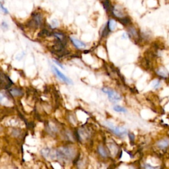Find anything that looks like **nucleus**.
Listing matches in <instances>:
<instances>
[{
    "label": "nucleus",
    "mask_w": 169,
    "mask_h": 169,
    "mask_svg": "<svg viewBox=\"0 0 169 169\" xmlns=\"http://www.w3.org/2000/svg\"><path fill=\"white\" fill-rule=\"evenodd\" d=\"M56 152V157L62 161H70L75 155V151L71 147H61Z\"/></svg>",
    "instance_id": "nucleus-1"
},
{
    "label": "nucleus",
    "mask_w": 169,
    "mask_h": 169,
    "mask_svg": "<svg viewBox=\"0 0 169 169\" xmlns=\"http://www.w3.org/2000/svg\"><path fill=\"white\" fill-rule=\"evenodd\" d=\"M105 126L108 128V129L112 131L114 134L118 135V136H124V135H126L128 133L127 129H126V128L116 126L110 122H106Z\"/></svg>",
    "instance_id": "nucleus-2"
},
{
    "label": "nucleus",
    "mask_w": 169,
    "mask_h": 169,
    "mask_svg": "<svg viewBox=\"0 0 169 169\" xmlns=\"http://www.w3.org/2000/svg\"><path fill=\"white\" fill-rule=\"evenodd\" d=\"M43 24V17L39 13H35L32 15V20L28 23L27 25L32 28H37Z\"/></svg>",
    "instance_id": "nucleus-3"
},
{
    "label": "nucleus",
    "mask_w": 169,
    "mask_h": 169,
    "mask_svg": "<svg viewBox=\"0 0 169 169\" xmlns=\"http://www.w3.org/2000/svg\"><path fill=\"white\" fill-rule=\"evenodd\" d=\"M102 92L108 95V98L112 102H118L122 100V97L113 89H109L107 87H104L102 89Z\"/></svg>",
    "instance_id": "nucleus-4"
},
{
    "label": "nucleus",
    "mask_w": 169,
    "mask_h": 169,
    "mask_svg": "<svg viewBox=\"0 0 169 169\" xmlns=\"http://www.w3.org/2000/svg\"><path fill=\"white\" fill-rule=\"evenodd\" d=\"M52 69H53V71H54L55 74L57 75V77L59 79H60L61 81H63L64 82L68 83V84H69V85L73 84V81H71V79H70L69 78H68V77L66 76L65 75H64L63 73L61 72L56 67H55V66L53 65L52 66Z\"/></svg>",
    "instance_id": "nucleus-5"
},
{
    "label": "nucleus",
    "mask_w": 169,
    "mask_h": 169,
    "mask_svg": "<svg viewBox=\"0 0 169 169\" xmlns=\"http://www.w3.org/2000/svg\"><path fill=\"white\" fill-rule=\"evenodd\" d=\"M42 155L46 159H54L56 157V152H54L52 149L45 148L42 150Z\"/></svg>",
    "instance_id": "nucleus-6"
},
{
    "label": "nucleus",
    "mask_w": 169,
    "mask_h": 169,
    "mask_svg": "<svg viewBox=\"0 0 169 169\" xmlns=\"http://www.w3.org/2000/svg\"><path fill=\"white\" fill-rule=\"evenodd\" d=\"M112 13L116 17L122 19L124 17V12L120 7H114L112 9Z\"/></svg>",
    "instance_id": "nucleus-7"
},
{
    "label": "nucleus",
    "mask_w": 169,
    "mask_h": 169,
    "mask_svg": "<svg viewBox=\"0 0 169 169\" xmlns=\"http://www.w3.org/2000/svg\"><path fill=\"white\" fill-rule=\"evenodd\" d=\"M53 35L55 37H56L57 41L63 43L64 45H65L67 40H66V37L64 33H62L61 32H54L53 33Z\"/></svg>",
    "instance_id": "nucleus-8"
},
{
    "label": "nucleus",
    "mask_w": 169,
    "mask_h": 169,
    "mask_svg": "<svg viewBox=\"0 0 169 169\" xmlns=\"http://www.w3.org/2000/svg\"><path fill=\"white\" fill-rule=\"evenodd\" d=\"M70 40H71L73 45H74L78 49H83L87 46V45L84 42H83L82 41H80V40L76 39L75 38L71 37Z\"/></svg>",
    "instance_id": "nucleus-9"
},
{
    "label": "nucleus",
    "mask_w": 169,
    "mask_h": 169,
    "mask_svg": "<svg viewBox=\"0 0 169 169\" xmlns=\"http://www.w3.org/2000/svg\"><path fill=\"white\" fill-rule=\"evenodd\" d=\"M157 145L161 149H166L169 146V139L164 138L163 139H161V140L157 142Z\"/></svg>",
    "instance_id": "nucleus-10"
},
{
    "label": "nucleus",
    "mask_w": 169,
    "mask_h": 169,
    "mask_svg": "<svg viewBox=\"0 0 169 169\" xmlns=\"http://www.w3.org/2000/svg\"><path fill=\"white\" fill-rule=\"evenodd\" d=\"M157 73L161 77L163 78H167L168 75V73L167 71V69L164 68H160L157 70Z\"/></svg>",
    "instance_id": "nucleus-11"
},
{
    "label": "nucleus",
    "mask_w": 169,
    "mask_h": 169,
    "mask_svg": "<svg viewBox=\"0 0 169 169\" xmlns=\"http://www.w3.org/2000/svg\"><path fill=\"white\" fill-rule=\"evenodd\" d=\"M107 26H108V29L111 32L114 31V29H115L116 26V21L114 19H110L108 22V23H107Z\"/></svg>",
    "instance_id": "nucleus-12"
},
{
    "label": "nucleus",
    "mask_w": 169,
    "mask_h": 169,
    "mask_svg": "<svg viewBox=\"0 0 169 169\" xmlns=\"http://www.w3.org/2000/svg\"><path fill=\"white\" fill-rule=\"evenodd\" d=\"M128 34H129L130 36H131V37H133L134 38H137L138 36L136 29L133 27H131L128 29Z\"/></svg>",
    "instance_id": "nucleus-13"
},
{
    "label": "nucleus",
    "mask_w": 169,
    "mask_h": 169,
    "mask_svg": "<svg viewBox=\"0 0 169 169\" xmlns=\"http://www.w3.org/2000/svg\"><path fill=\"white\" fill-rule=\"evenodd\" d=\"M113 110L116 112H120V113H126L127 112L126 108H125L123 106H121L120 105H116L113 107Z\"/></svg>",
    "instance_id": "nucleus-14"
},
{
    "label": "nucleus",
    "mask_w": 169,
    "mask_h": 169,
    "mask_svg": "<svg viewBox=\"0 0 169 169\" xmlns=\"http://www.w3.org/2000/svg\"><path fill=\"white\" fill-rule=\"evenodd\" d=\"M11 93H12L13 96H20L22 94V91L18 89H12L10 90Z\"/></svg>",
    "instance_id": "nucleus-15"
},
{
    "label": "nucleus",
    "mask_w": 169,
    "mask_h": 169,
    "mask_svg": "<svg viewBox=\"0 0 169 169\" xmlns=\"http://www.w3.org/2000/svg\"><path fill=\"white\" fill-rule=\"evenodd\" d=\"M98 151H99V153H100L102 157H107V152H106V151L102 146L98 147Z\"/></svg>",
    "instance_id": "nucleus-16"
},
{
    "label": "nucleus",
    "mask_w": 169,
    "mask_h": 169,
    "mask_svg": "<svg viewBox=\"0 0 169 169\" xmlns=\"http://www.w3.org/2000/svg\"><path fill=\"white\" fill-rule=\"evenodd\" d=\"M151 85H152V87L154 89H158V88L160 87L161 82L159 81V80H157V79L154 80L152 82V83H151Z\"/></svg>",
    "instance_id": "nucleus-17"
},
{
    "label": "nucleus",
    "mask_w": 169,
    "mask_h": 169,
    "mask_svg": "<svg viewBox=\"0 0 169 169\" xmlns=\"http://www.w3.org/2000/svg\"><path fill=\"white\" fill-rule=\"evenodd\" d=\"M120 22L124 25H128L130 23V19L127 17H124L122 19H120Z\"/></svg>",
    "instance_id": "nucleus-18"
},
{
    "label": "nucleus",
    "mask_w": 169,
    "mask_h": 169,
    "mask_svg": "<svg viewBox=\"0 0 169 169\" xmlns=\"http://www.w3.org/2000/svg\"><path fill=\"white\" fill-rule=\"evenodd\" d=\"M109 32H111V31H110L108 26L106 25V26L104 27V28L103 29V31H102V37H105V36H107L108 34L109 33Z\"/></svg>",
    "instance_id": "nucleus-19"
},
{
    "label": "nucleus",
    "mask_w": 169,
    "mask_h": 169,
    "mask_svg": "<svg viewBox=\"0 0 169 169\" xmlns=\"http://www.w3.org/2000/svg\"><path fill=\"white\" fill-rule=\"evenodd\" d=\"M145 169H161L160 167L159 166H152L149 164H145L144 166Z\"/></svg>",
    "instance_id": "nucleus-20"
},
{
    "label": "nucleus",
    "mask_w": 169,
    "mask_h": 169,
    "mask_svg": "<svg viewBox=\"0 0 169 169\" xmlns=\"http://www.w3.org/2000/svg\"><path fill=\"white\" fill-rule=\"evenodd\" d=\"M1 8H2V12L4 13L5 14H8L9 13V12H8V11H7V9H6V8H5L4 7H3V4L2 3L1 4Z\"/></svg>",
    "instance_id": "nucleus-21"
},
{
    "label": "nucleus",
    "mask_w": 169,
    "mask_h": 169,
    "mask_svg": "<svg viewBox=\"0 0 169 169\" xmlns=\"http://www.w3.org/2000/svg\"><path fill=\"white\" fill-rule=\"evenodd\" d=\"M52 27L55 28V27H56L57 25H58V22L56 20H54V21H52Z\"/></svg>",
    "instance_id": "nucleus-22"
},
{
    "label": "nucleus",
    "mask_w": 169,
    "mask_h": 169,
    "mask_svg": "<svg viewBox=\"0 0 169 169\" xmlns=\"http://www.w3.org/2000/svg\"><path fill=\"white\" fill-rule=\"evenodd\" d=\"M2 27L3 28H6V29L8 28V25H7V23H5V22H3V23H2Z\"/></svg>",
    "instance_id": "nucleus-23"
}]
</instances>
